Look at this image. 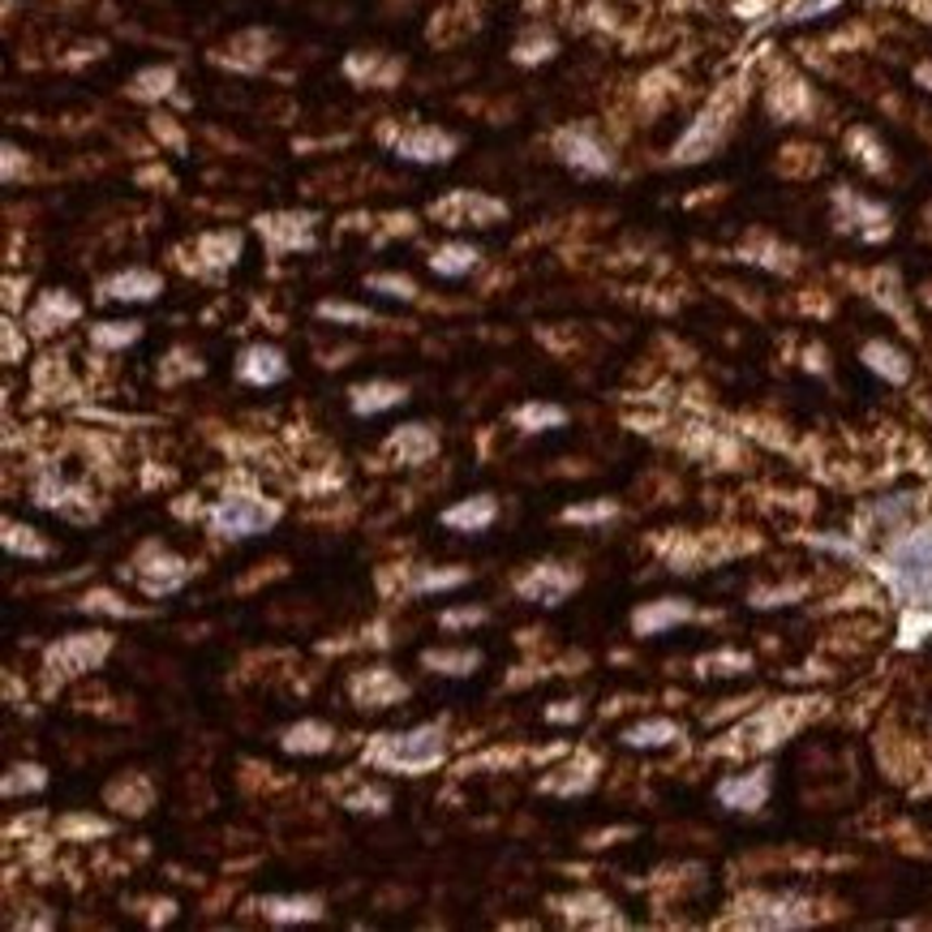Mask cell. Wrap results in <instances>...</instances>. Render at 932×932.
Listing matches in <instances>:
<instances>
[{"mask_svg": "<svg viewBox=\"0 0 932 932\" xmlns=\"http://www.w3.org/2000/svg\"><path fill=\"white\" fill-rule=\"evenodd\" d=\"M929 301H932V297H929Z\"/></svg>", "mask_w": 932, "mask_h": 932, "instance_id": "cell-38", "label": "cell"}, {"mask_svg": "<svg viewBox=\"0 0 932 932\" xmlns=\"http://www.w3.org/2000/svg\"><path fill=\"white\" fill-rule=\"evenodd\" d=\"M138 336H142L138 323H103V327L90 332V339H95L99 348H121V344H134Z\"/></svg>", "mask_w": 932, "mask_h": 932, "instance_id": "cell-28", "label": "cell"}, {"mask_svg": "<svg viewBox=\"0 0 932 932\" xmlns=\"http://www.w3.org/2000/svg\"><path fill=\"white\" fill-rule=\"evenodd\" d=\"M160 288H164L160 275H151V271H125V275H112L103 284V297H112V301H156Z\"/></svg>", "mask_w": 932, "mask_h": 932, "instance_id": "cell-13", "label": "cell"}, {"mask_svg": "<svg viewBox=\"0 0 932 932\" xmlns=\"http://www.w3.org/2000/svg\"><path fill=\"white\" fill-rule=\"evenodd\" d=\"M83 606L86 610H108V614H129L125 606H116V597H108V594H90Z\"/></svg>", "mask_w": 932, "mask_h": 932, "instance_id": "cell-36", "label": "cell"}, {"mask_svg": "<svg viewBox=\"0 0 932 932\" xmlns=\"http://www.w3.org/2000/svg\"><path fill=\"white\" fill-rule=\"evenodd\" d=\"M434 447H438V438H434L425 425H405V430L392 434V443H387V451L400 456V464H422V460L434 456Z\"/></svg>", "mask_w": 932, "mask_h": 932, "instance_id": "cell-18", "label": "cell"}, {"mask_svg": "<svg viewBox=\"0 0 932 932\" xmlns=\"http://www.w3.org/2000/svg\"><path fill=\"white\" fill-rule=\"evenodd\" d=\"M365 284H370L374 293H383V297H400V301H413V297H418L413 279H405V275H370Z\"/></svg>", "mask_w": 932, "mask_h": 932, "instance_id": "cell-29", "label": "cell"}, {"mask_svg": "<svg viewBox=\"0 0 932 932\" xmlns=\"http://www.w3.org/2000/svg\"><path fill=\"white\" fill-rule=\"evenodd\" d=\"M451 151H456V142L443 129H413L396 142V156L413 160V164H443V160H451Z\"/></svg>", "mask_w": 932, "mask_h": 932, "instance_id": "cell-9", "label": "cell"}, {"mask_svg": "<svg viewBox=\"0 0 932 932\" xmlns=\"http://www.w3.org/2000/svg\"><path fill=\"white\" fill-rule=\"evenodd\" d=\"M4 550L22 555V559H48V542H39L35 529H26V524H4Z\"/></svg>", "mask_w": 932, "mask_h": 932, "instance_id": "cell-24", "label": "cell"}, {"mask_svg": "<svg viewBox=\"0 0 932 932\" xmlns=\"http://www.w3.org/2000/svg\"><path fill=\"white\" fill-rule=\"evenodd\" d=\"M482 619H486V610H477V606H473V610H447L438 623L451 632V627H473V623H482Z\"/></svg>", "mask_w": 932, "mask_h": 932, "instance_id": "cell-33", "label": "cell"}, {"mask_svg": "<svg viewBox=\"0 0 932 932\" xmlns=\"http://www.w3.org/2000/svg\"><path fill=\"white\" fill-rule=\"evenodd\" d=\"M555 147H559V156H563V164H572V169L585 172V176L610 172V151L597 142L589 129H563V134L555 138Z\"/></svg>", "mask_w": 932, "mask_h": 932, "instance_id": "cell-6", "label": "cell"}, {"mask_svg": "<svg viewBox=\"0 0 932 932\" xmlns=\"http://www.w3.org/2000/svg\"><path fill=\"white\" fill-rule=\"evenodd\" d=\"M237 378L250 383V387H275L288 378V361L275 344H250L237 361Z\"/></svg>", "mask_w": 932, "mask_h": 932, "instance_id": "cell-8", "label": "cell"}, {"mask_svg": "<svg viewBox=\"0 0 932 932\" xmlns=\"http://www.w3.org/2000/svg\"><path fill=\"white\" fill-rule=\"evenodd\" d=\"M447 757V735L443 726H418L409 735H378V744L370 748V761L383 769H400V773H425Z\"/></svg>", "mask_w": 932, "mask_h": 932, "instance_id": "cell-2", "label": "cell"}, {"mask_svg": "<svg viewBox=\"0 0 932 932\" xmlns=\"http://www.w3.org/2000/svg\"><path fill=\"white\" fill-rule=\"evenodd\" d=\"M687 619H692V606L667 597V601L641 606V610L632 614V627H636V636H662V632H671L675 623H687Z\"/></svg>", "mask_w": 932, "mask_h": 932, "instance_id": "cell-10", "label": "cell"}, {"mask_svg": "<svg viewBox=\"0 0 932 932\" xmlns=\"http://www.w3.org/2000/svg\"><path fill=\"white\" fill-rule=\"evenodd\" d=\"M679 740V726L671 718H649V722H636L623 731V744L627 748H667Z\"/></svg>", "mask_w": 932, "mask_h": 932, "instance_id": "cell-21", "label": "cell"}, {"mask_svg": "<svg viewBox=\"0 0 932 932\" xmlns=\"http://www.w3.org/2000/svg\"><path fill=\"white\" fill-rule=\"evenodd\" d=\"M576 585H581L576 572H568V568H559V563H542V568H533L529 576H520L515 594L529 597V601H542V606H559Z\"/></svg>", "mask_w": 932, "mask_h": 932, "instance_id": "cell-5", "label": "cell"}, {"mask_svg": "<svg viewBox=\"0 0 932 932\" xmlns=\"http://www.w3.org/2000/svg\"><path fill=\"white\" fill-rule=\"evenodd\" d=\"M348 808L352 812H387V791H357V795H348Z\"/></svg>", "mask_w": 932, "mask_h": 932, "instance_id": "cell-31", "label": "cell"}, {"mask_svg": "<svg viewBox=\"0 0 932 932\" xmlns=\"http://www.w3.org/2000/svg\"><path fill=\"white\" fill-rule=\"evenodd\" d=\"M885 581L911 606L932 601V524L903 533L885 555Z\"/></svg>", "mask_w": 932, "mask_h": 932, "instance_id": "cell-1", "label": "cell"}, {"mask_svg": "<svg viewBox=\"0 0 932 932\" xmlns=\"http://www.w3.org/2000/svg\"><path fill=\"white\" fill-rule=\"evenodd\" d=\"M713 795H718V804L731 808V812H757L765 799H769V769H753V773L722 778Z\"/></svg>", "mask_w": 932, "mask_h": 932, "instance_id": "cell-7", "label": "cell"}, {"mask_svg": "<svg viewBox=\"0 0 932 932\" xmlns=\"http://www.w3.org/2000/svg\"><path fill=\"white\" fill-rule=\"evenodd\" d=\"M464 581H469L464 568H456V572H422V576L413 581V589H418V594H447V589H460Z\"/></svg>", "mask_w": 932, "mask_h": 932, "instance_id": "cell-27", "label": "cell"}, {"mask_svg": "<svg viewBox=\"0 0 932 932\" xmlns=\"http://www.w3.org/2000/svg\"><path fill=\"white\" fill-rule=\"evenodd\" d=\"M103 658H108V636H99V632L65 636V641L48 654V662H52L61 675H83V671H95Z\"/></svg>", "mask_w": 932, "mask_h": 932, "instance_id": "cell-4", "label": "cell"}, {"mask_svg": "<svg viewBox=\"0 0 932 932\" xmlns=\"http://www.w3.org/2000/svg\"><path fill=\"white\" fill-rule=\"evenodd\" d=\"M863 365H868L872 374L890 378V383H907V378H911V365H907V357H903L894 344H885V339H872V344L863 348Z\"/></svg>", "mask_w": 932, "mask_h": 932, "instance_id": "cell-17", "label": "cell"}, {"mask_svg": "<svg viewBox=\"0 0 932 932\" xmlns=\"http://www.w3.org/2000/svg\"><path fill=\"white\" fill-rule=\"evenodd\" d=\"M422 667L438 671V675L464 679V675H473V671L482 667V654H477V649H425Z\"/></svg>", "mask_w": 932, "mask_h": 932, "instance_id": "cell-20", "label": "cell"}, {"mask_svg": "<svg viewBox=\"0 0 932 932\" xmlns=\"http://www.w3.org/2000/svg\"><path fill=\"white\" fill-rule=\"evenodd\" d=\"M336 744V731L327 726V722H297V726H288L284 731V753H301V757H319V753H327Z\"/></svg>", "mask_w": 932, "mask_h": 932, "instance_id": "cell-14", "label": "cell"}, {"mask_svg": "<svg viewBox=\"0 0 932 932\" xmlns=\"http://www.w3.org/2000/svg\"><path fill=\"white\" fill-rule=\"evenodd\" d=\"M834 4H838V0H799V4H795L786 17H791V22H804V17H817V13L834 9Z\"/></svg>", "mask_w": 932, "mask_h": 932, "instance_id": "cell-35", "label": "cell"}, {"mask_svg": "<svg viewBox=\"0 0 932 932\" xmlns=\"http://www.w3.org/2000/svg\"><path fill=\"white\" fill-rule=\"evenodd\" d=\"M473 262H477V250H473V246H443L438 254L430 258L434 275H443V279H460V275H469V271H473Z\"/></svg>", "mask_w": 932, "mask_h": 932, "instance_id": "cell-23", "label": "cell"}, {"mask_svg": "<svg viewBox=\"0 0 932 932\" xmlns=\"http://www.w3.org/2000/svg\"><path fill=\"white\" fill-rule=\"evenodd\" d=\"M348 396H352V413H357V418H378V413H387V409H396V405L409 400V392H405L400 383H383V378L361 383V387H352Z\"/></svg>", "mask_w": 932, "mask_h": 932, "instance_id": "cell-11", "label": "cell"}, {"mask_svg": "<svg viewBox=\"0 0 932 932\" xmlns=\"http://www.w3.org/2000/svg\"><path fill=\"white\" fill-rule=\"evenodd\" d=\"M705 667H718V675H740L753 667V658L748 654H722V658H709Z\"/></svg>", "mask_w": 932, "mask_h": 932, "instance_id": "cell-32", "label": "cell"}, {"mask_svg": "<svg viewBox=\"0 0 932 932\" xmlns=\"http://www.w3.org/2000/svg\"><path fill=\"white\" fill-rule=\"evenodd\" d=\"M563 422H568V413L559 405H524V409H515L520 430H559Z\"/></svg>", "mask_w": 932, "mask_h": 932, "instance_id": "cell-25", "label": "cell"}, {"mask_svg": "<svg viewBox=\"0 0 932 932\" xmlns=\"http://www.w3.org/2000/svg\"><path fill=\"white\" fill-rule=\"evenodd\" d=\"M352 692L365 700V705H374V709H387V705H396V700H405L409 696V687L400 683V679L392 675V671H370L365 679H357L352 683Z\"/></svg>", "mask_w": 932, "mask_h": 932, "instance_id": "cell-15", "label": "cell"}, {"mask_svg": "<svg viewBox=\"0 0 932 932\" xmlns=\"http://www.w3.org/2000/svg\"><path fill=\"white\" fill-rule=\"evenodd\" d=\"M48 786V773H44V765H13L9 773H4V795L13 799V795H26V791H44Z\"/></svg>", "mask_w": 932, "mask_h": 932, "instance_id": "cell-26", "label": "cell"}, {"mask_svg": "<svg viewBox=\"0 0 932 932\" xmlns=\"http://www.w3.org/2000/svg\"><path fill=\"white\" fill-rule=\"evenodd\" d=\"M151 555H156V563H151V568H142V589H147L151 597H164V594H172V589H181V585H185V576H189V572H185V563H181V559H172L169 550H151Z\"/></svg>", "mask_w": 932, "mask_h": 932, "instance_id": "cell-16", "label": "cell"}, {"mask_svg": "<svg viewBox=\"0 0 932 932\" xmlns=\"http://www.w3.org/2000/svg\"><path fill=\"white\" fill-rule=\"evenodd\" d=\"M610 515H614V504H606V499L594 504V508H568L563 511V520H568V524H594V520H610Z\"/></svg>", "mask_w": 932, "mask_h": 932, "instance_id": "cell-30", "label": "cell"}, {"mask_svg": "<svg viewBox=\"0 0 932 932\" xmlns=\"http://www.w3.org/2000/svg\"><path fill=\"white\" fill-rule=\"evenodd\" d=\"M293 224H297L293 215H275V220H262L258 228L271 237L275 250H310V220L301 228H293Z\"/></svg>", "mask_w": 932, "mask_h": 932, "instance_id": "cell-22", "label": "cell"}, {"mask_svg": "<svg viewBox=\"0 0 932 932\" xmlns=\"http://www.w3.org/2000/svg\"><path fill=\"white\" fill-rule=\"evenodd\" d=\"M262 916L275 924H310L323 916L319 898H262Z\"/></svg>", "mask_w": 932, "mask_h": 932, "instance_id": "cell-19", "label": "cell"}, {"mask_svg": "<svg viewBox=\"0 0 932 932\" xmlns=\"http://www.w3.org/2000/svg\"><path fill=\"white\" fill-rule=\"evenodd\" d=\"M323 319H336V323H370L365 310H352V306H319Z\"/></svg>", "mask_w": 932, "mask_h": 932, "instance_id": "cell-34", "label": "cell"}, {"mask_svg": "<svg viewBox=\"0 0 932 932\" xmlns=\"http://www.w3.org/2000/svg\"><path fill=\"white\" fill-rule=\"evenodd\" d=\"M495 515H499L495 499H490V495H477V499H464V504L443 511V524H447V529H460V533H482V529L495 524Z\"/></svg>", "mask_w": 932, "mask_h": 932, "instance_id": "cell-12", "label": "cell"}, {"mask_svg": "<svg viewBox=\"0 0 932 932\" xmlns=\"http://www.w3.org/2000/svg\"><path fill=\"white\" fill-rule=\"evenodd\" d=\"M546 718H550V722H568V718L576 722V718H581V709H576V705H572V709H550Z\"/></svg>", "mask_w": 932, "mask_h": 932, "instance_id": "cell-37", "label": "cell"}, {"mask_svg": "<svg viewBox=\"0 0 932 932\" xmlns=\"http://www.w3.org/2000/svg\"><path fill=\"white\" fill-rule=\"evenodd\" d=\"M207 520H211V529H215L220 537L241 542V537L266 533V529L279 520V504L258 499V495H228V499H220V504L211 508Z\"/></svg>", "mask_w": 932, "mask_h": 932, "instance_id": "cell-3", "label": "cell"}]
</instances>
